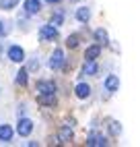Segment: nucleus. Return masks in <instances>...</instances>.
<instances>
[{"label": "nucleus", "mask_w": 140, "mask_h": 147, "mask_svg": "<svg viewBox=\"0 0 140 147\" xmlns=\"http://www.w3.org/2000/svg\"><path fill=\"white\" fill-rule=\"evenodd\" d=\"M117 87H119V79H117V75H109L107 79H105V89L107 91H117Z\"/></svg>", "instance_id": "1a4fd4ad"}, {"label": "nucleus", "mask_w": 140, "mask_h": 147, "mask_svg": "<svg viewBox=\"0 0 140 147\" xmlns=\"http://www.w3.org/2000/svg\"><path fill=\"white\" fill-rule=\"evenodd\" d=\"M33 131V122L29 120V118H21L19 120V126H17V133L21 135V137H29Z\"/></svg>", "instance_id": "7ed1b4c3"}, {"label": "nucleus", "mask_w": 140, "mask_h": 147, "mask_svg": "<svg viewBox=\"0 0 140 147\" xmlns=\"http://www.w3.org/2000/svg\"><path fill=\"white\" fill-rule=\"evenodd\" d=\"M17 4H19V0H0V8H2V11H11Z\"/></svg>", "instance_id": "f3484780"}, {"label": "nucleus", "mask_w": 140, "mask_h": 147, "mask_svg": "<svg viewBox=\"0 0 140 147\" xmlns=\"http://www.w3.org/2000/svg\"><path fill=\"white\" fill-rule=\"evenodd\" d=\"M39 102L45 104V106H54V104H56V95H54V93H49V95H39Z\"/></svg>", "instance_id": "a211bd4d"}, {"label": "nucleus", "mask_w": 140, "mask_h": 147, "mask_svg": "<svg viewBox=\"0 0 140 147\" xmlns=\"http://www.w3.org/2000/svg\"><path fill=\"white\" fill-rule=\"evenodd\" d=\"M45 2H49V4H56V2H60V0H45Z\"/></svg>", "instance_id": "5701e85b"}, {"label": "nucleus", "mask_w": 140, "mask_h": 147, "mask_svg": "<svg viewBox=\"0 0 140 147\" xmlns=\"http://www.w3.org/2000/svg\"><path fill=\"white\" fill-rule=\"evenodd\" d=\"M62 23H64V13H56V15L52 17V25L58 27V25H62Z\"/></svg>", "instance_id": "6ab92c4d"}, {"label": "nucleus", "mask_w": 140, "mask_h": 147, "mask_svg": "<svg viewBox=\"0 0 140 147\" xmlns=\"http://www.w3.org/2000/svg\"><path fill=\"white\" fill-rule=\"evenodd\" d=\"M95 40L99 44H107V31L105 29H95Z\"/></svg>", "instance_id": "dca6fc26"}, {"label": "nucleus", "mask_w": 140, "mask_h": 147, "mask_svg": "<svg viewBox=\"0 0 140 147\" xmlns=\"http://www.w3.org/2000/svg\"><path fill=\"white\" fill-rule=\"evenodd\" d=\"M70 139H72V129H70V126H62V129H60V141L68 143Z\"/></svg>", "instance_id": "4468645a"}, {"label": "nucleus", "mask_w": 140, "mask_h": 147, "mask_svg": "<svg viewBox=\"0 0 140 147\" xmlns=\"http://www.w3.org/2000/svg\"><path fill=\"white\" fill-rule=\"evenodd\" d=\"M27 75H29L27 68H21V71L17 73V83L21 85V87H25V85H27Z\"/></svg>", "instance_id": "2eb2a0df"}, {"label": "nucleus", "mask_w": 140, "mask_h": 147, "mask_svg": "<svg viewBox=\"0 0 140 147\" xmlns=\"http://www.w3.org/2000/svg\"><path fill=\"white\" fill-rule=\"evenodd\" d=\"M37 91H39V95L56 93V85H54L52 81H39V83H37Z\"/></svg>", "instance_id": "39448f33"}, {"label": "nucleus", "mask_w": 140, "mask_h": 147, "mask_svg": "<svg viewBox=\"0 0 140 147\" xmlns=\"http://www.w3.org/2000/svg\"><path fill=\"white\" fill-rule=\"evenodd\" d=\"M39 37L41 40H45V42H52V40H56L58 37V29L49 23V25H45V27H41V31H39Z\"/></svg>", "instance_id": "f257e3e1"}, {"label": "nucleus", "mask_w": 140, "mask_h": 147, "mask_svg": "<svg viewBox=\"0 0 140 147\" xmlns=\"http://www.w3.org/2000/svg\"><path fill=\"white\" fill-rule=\"evenodd\" d=\"M66 46H68V48H76V46H78V35H68Z\"/></svg>", "instance_id": "aec40b11"}, {"label": "nucleus", "mask_w": 140, "mask_h": 147, "mask_svg": "<svg viewBox=\"0 0 140 147\" xmlns=\"http://www.w3.org/2000/svg\"><path fill=\"white\" fill-rule=\"evenodd\" d=\"M76 19H78L81 23H89V19H91V11H89L87 6H81V8L76 11Z\"/></svg>", "instance_id": "ddd939ff"}, {"label": "nucleus", "mask_w": 140, "mask_h": 147, "mask_svg": "<svg viewBox=\"0 0 140 147\" xmlns=\"http://www.w3.org/2000/svg\"><path fill=\"white\" fill-rule=\"evenodd\" d=\"M62 64H64V52L58 48V50H54L52 58H49V68L58 71V68H62Z\"/></svg>", "instance_id": "f03ea898"}, {"label": "nucleus", "mask_w": 140, "mask_h": 147, "mask_svg": "<svg viewBox=\"0 0 140 147\" xmlns=\"http://www.w3.org/2000/svg\"><path fill=\"white\" fill-rule=\"evenodd\" d=\"M74 93H76L78 100H87V97L91 95V87H89L87 83H78L76 89H74Z\"/></svg>", "instance_id": "0eeeda50"}, {"label": "nucleus", "mask_w": 140, "mask_h": 147, "mask_svg": "<svg viewBox=\"0 0 140 147\" xmlns=\"http://www.w3.org/2000/svg\"><path fill=\"white\" fill-rule=\"evenodd\" d=\"M99 54H101V46L93 44V46H89V48H87L85 58H87V60H95V58H99Z\"/></svg>", "instance_id": "f8f14e48"}, {"label": "nucleus", "mask_w": 140, "mask_h": 147, "mask_svg": "<svg viewBox=\"0 0 140 147\" xmlns=\"http://www.w3.org/2000/svg\"><path fill=\"white\" fill-rule=\"evenodd\" d=\"M87 145H95V147H103V145H107V139H105V137L103 135H91V137H89V139H87Z\"/></svg>", "instance_id": "9d476101"}, {"label": "nucleus", "mask_w": 140, "mask_h": 147, "mask_svg": "<svg viewBox=\"0 0 140 147\" xmlns=\"http://www.w3.org/2000/svg\"><path fill=\"white\" fill-rule=\"evenodd\" d=\"M97 71H99V66H97L95 60H87L85 66H83V75H89V77H95Z\"/></svg>", "instance_id": "9b49d317"}, {"label": "nucleus", "mask_w": 140, "mask_h": 147, "mask_svg": "<svg viewBox=\"0 0 140 147\" xmlns=\"http://www.w3.org/2000/svg\"><path fill=\"white\" fill-rule=\"evenodd\" d=\"M8 58H11L13 62H23L25 60V52L21 46H11L8 48Z\"/></svg>", "instance_id": "20e7f679"}, {"label": "nucleus", "mask_w": 140, "mask_h": 147, "mask_svg": "<svg viewBox=\"0 0 140 147\" xmlns=\"http://www.w3.org/2000/svg\"><path fill=\"white\" fill-rule=\"evenodd\" d=\"M39 8H41V2H39V0H25V13L27 15H37Z\"/></svg>", "instance_id": "423d86ee"}, {"label": "nucleus", "mask_w": 140, "mask_h": 147, "mask_svg": "<svg viewBox=\"0 0 140 147\" xmlns=\"http://www.w3.org/2000/svg\"><path fill=\"white\" fill-rule=\"evenodd\" d=\"M13 139V126L11 124H0V141L8 143Z\"/></svg>", "instance_id": "6e6552de"}, {"label": "nucleus", "mask_w": 140, "mask_h": 147, "mask_svg": "<svg viewBox=\"0 0 140 147\" xmlns=\"http://www.w3.org/2000/svg\"><path fill=\"white\" fill-rule=\"evenodd\" d=\"M4 33H6V31H4V25H2V21H0V37H2Z\"/></svg>", "instance_id": "4be33fe9"}, {"label": "nucleus", "mask_w": 140, "mask_h": 147, "mask_svg": "<svg viewBox=\"0 0 140 147\" xmlns=\"http://www.w3.org/2000/svg\"><path fill=\"white\" fill-rule=\"evenodd\" d=\"M109 131H111L113 135H119V131H122V126H117V122H111V124H109Z\"/></svg>", "instance_id": "412c9836"}]
</instances>
